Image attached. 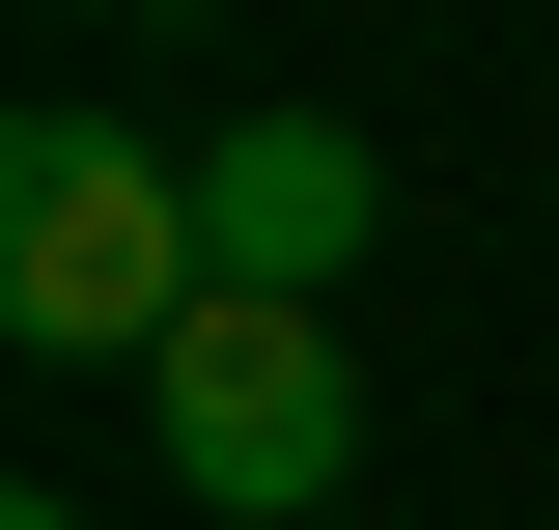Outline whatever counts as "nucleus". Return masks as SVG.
<instances>
[{
	"label": "nucleus",
	"instance_id": "obj_1",
	"mask_svg": "<svg viewBox=\"0 0 559 530\" xmlns=\"http://www.w3.org/2000/svg\"><path fill=\"white\" fill-rule=\"evenodd\" d=\"M197 308H224V252H197V168L140 112H28L0 140V335L28 363H168Z\"/></svg>",
	"mask_w": 559,
	"mask_h": 530
},
{
	"label": "nucleus",
	"instance_id": "obj_2",
	"mask_svg": "<svg viewBox=\"0 0 559 530\" xmlns=\"http://www.w3.org/2000/svg\"><path fill=\"white\" fill-rule=\"evenodd\" d=\"M140 419H168V503H224V530H308V503L364 474V363H336V308H252V279L140 363Z\"/></svg>",
	"mask_w": 559,
	"mask_h": 530
},
{
	"label": "nucleus",
	"instance_id": "obj_3",
	"mask_svg": "<svg viewBox=\"0 0 559 530\" xmlns=\"http://www.w3.org/2000/svg\"><path fill=\"white\" fill-rule=\"evenodd\" d=\"M364 224H392V168H364L336 112H224V140H197V252L252 279V308H336Z\"/></svg>",
	"mask_w": 559,
	"mask_h": 530
},
{
	"label": "nucleus",
	"instance_id": "obj_4",
	"mask_svg": "<svg viewBox=\"0 0 559 530\" xmlns=\"http://www.w3.org/2000/svg\"><path fill=\"white\" fill-rule=\"evenodd\" d=\"M0 530H84V503H0Z\"/></svg>",
	"mask_w": 559,
	"mask_h": 530
}]
</instances>
